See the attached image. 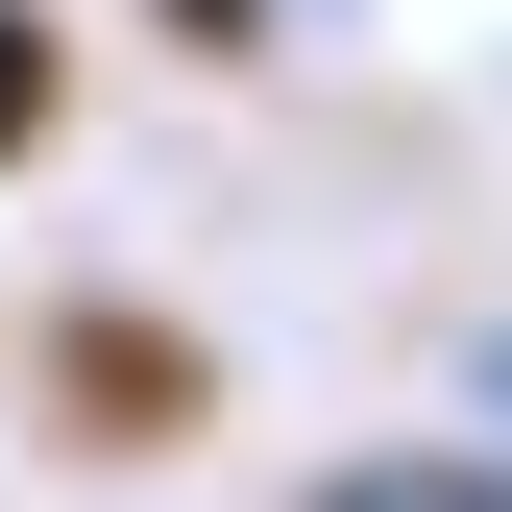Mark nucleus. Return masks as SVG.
Wrapping results in <instances>:
<instances>
[{"mask_svg":"<svg viewBox=\"0 0 512 512\" xmlns=\"http://www.w3.org/2000/svg\"><path fill=\"white\" fill-rule=\"evenodd\" d=\"M220 439V342L171 293H49L25 317V464L49 488H171Z\"/></svg>","mask_w":512,"mask_h":512,"instance_id":"1","label":"nucleus"},{"mask_svg":"<svg viewBox=\"0 0 512 512\" xmlns=\"http://www.w3.org/2000/svg\"><path fill=\"white\" fill-rule=\"evenodd\" d=\"M464 439H512V317H488V342H464Z\"/></svg>","mask_w":512,"mask_h":512,"instance_id":"5","label":"nucleus"},{"mask_svg":"<svg viewBox=\"0 0 512 512\" xmlns=\"http://www.w3.org/2000/svg\"><path fill=\"white\" fill-rule=\"evenodd\" d=\"M49 122H74V0H0V171H49Z\"/></svg>","mask_w":512,"mask_h":512,"instance_id":"3","label":"nucleus"},{"mask_svg":"<svg viewBox=\"0 0 512 512\" xmlns=\"http://www.w3.org/2000/svg\"><path fill=\"white\" fill-rule=\"evenodd\" d=\"M293 512H512V439H342V464H293Z\"/></svg>","mask_w":512,"mask_h":512,"instance_id":"2","label":"nucleus"},{"mask_svg":"<svg viewBox=\"0 0 512 512\" xmlns=\"http://www.w3.org/2000/svg\"><path fill=\"white\" fill-rule=\"evenodd\" d=\"M122 25H171L196 74H269V49H293V0H122Z\"/></svg>","mask_w":512,"mask_h":512,"instance_id":"4","label":"nucleus"}]
</instances>
